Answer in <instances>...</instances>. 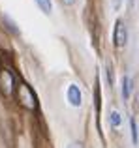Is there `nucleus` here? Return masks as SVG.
<instances>
[{
    "label": "nucleus",
    "instance_id": "nucleus-1",
    "mask_svg": "<svg viewBox=\"0 0 139 148\" xmlns=\"http://www.w3.org/2000/svg\"><path fill=\"white\" fill-rule=\"evenodd\" d=\"M0 90L6 96H10L11 90H13V77H11V73L6 71V69L0 73Z\"/></svg>",
    "mask_w": 139,
    "mask_h": 148
},
{
    "label": "nucleus",
    "instance_id": "nucleus-2",
    "mask_svg": "<svg viewBox=\"0 0 139 148\" xmlns=\"http://www.w3.org/2000/svg\"><path fill=\"white\" fill-rule=\"evenodd\" d=\"M19 96H21V101H23V105H25V107H28V109H34V107H36L34 96L30 94V90H28V86H26V84H21V88H19Z\"/></svg>",
    "mask_w": 139,
    "mask_h": 148
},
{
    "label": "nucleus",
    "instance_id": "nucleus-3",
    "mask_svg": "<svg viewBox=\"0 0 139 148\" xmlns=\"http://www.w3.org/2000/svg\"><path fill=\"white\" fill-rule=\"evenodd\" d=\"M81 90H79V86H75V84H70L68 86V101H70V105H73V107H79L81 105Z\"/></svg>",
    "mask_w": 139,
    "mask_h": 148
},
{
    "label": "nucleus",
    "instance_id": "nucleus-4",
    "mask_svg": "<svg viewBox=\"0 0 139 148\" xmlns=\"http://www.w3.org/2000/svg\"><path fill=\"white\" fill-rule=\"evenodd\" d=\"M115 43L118 47L126 43V26L120 21H117V26H115Z\"/></svg>",
    "mask_w": 139,
    "mask_h": 148
},
{
    "label": "nucleus",
    "instance_id": "nucleus-5",
    "mask_svg": "<svg viewBox=\"0 0 139 148\" xmlns=\"http://www.w3.org/2000/svg\"><path fill=\"white\" fill-rule=\"evenodd\" d=\"M36 4L40 6V10L43 11L45 15H49V13H51V10H53V4H51V0H36Z\"/></svg>",
    "mask_w": 139,
    "mask_h": 148
},
{
    "label": "nucleus",
    "instance_id": "nucleus-6",
    "mask_svg": "<svg viewBox=\"0 0 139 148\" xmlns=\"http://www.w3.org/2000/svg\"><path fill=\"white\" fill-rule=\"evenodd\" d=\"M122 96H124V99L130 98V79L128 77H122Z\"/></svg>",
    "mask_w": 139,
    "mask_h": 148
},
{
    "label": "nucleus",
    "instance_id": "nucleus-7",
    "mask_svg": "<svg viewBox=\"0 0 139 148\" xmlns=\"http://www.w3.org/2000/svg\"><path fill=\"white\" fill-rule=\"evenodd\" d=\"M111 126H113V127H118V126H120V114H118V112L117 111H113V112H111Z\"/></svg>",
    "mask_w": 139,
    "mask_h": 148
},
{
    "label": "nucleus",
    "instance_id": "nucleus-8",
    "mask_svg": "<svg viewBox=\"0 0 139 148\" xmlns=\"http://www.w3.org/2000/svg\"><path fill=\"white\" fill-rule=\"evenodd\" d=\"M132 139H133V143H137V127H136V122H132Z\"/></svg>",
    "mask_w": 139,
    "mask_h": 148
},
{
    "label": "nucleus",
    "instance_id": "nucleus-9",
    "mask_svg": "<svg viewBox=\"0 0 139 148\" xmlns=\"http://www.w3.org/2000/svg\"><path fill=\"white\" fill-rule=\"evenodd\" d=\"M62 4H66V6H73V4H75V0H62Z\"/></svg>",
    "mask_w": 139,
    "mask_h": 148
},
{
    "label": "nucleus",
    "instance_id": "nucleus-10",
    "mask_svg": "<svg viewBox=\"0 0 139 148\" xmlns=\"http://www.w3.org/2000/svg\"><path fill=\"white\" fill-rule=\"evenodd\" d=\"M118 4H120V0H113V8L115 10H118Z\"/></svg>",
    "mask_w": 139,
    "mask_h": 148
},
{
    "label": "nucleus",
    "instance_id": "nucleus-11",
    "mask_svg": "<svg viewBox=\"0 0 139 148\" xmlns=\"http://www.w3.org/2000/svg\"><path fill=\"white\" fill-rule=\"evenodd\" d=\"M68 148H81V146H79V145H70Z\"/></svg>",
    "mask_w": 139,
    "mask_h": 148
}]
</instances>
